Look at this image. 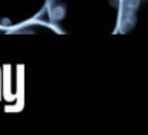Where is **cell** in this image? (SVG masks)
<instances>
[{
    "label": "cell",
    "mask_w": 148,
    "mask_h": 135,
    "mask_svg": "<svg viewBox=\"0 0 148 135\" xmlns=\"http://www.w3.org/2000/svg\"><path fill=\"white\" fill-rule=\"evenodd\" d=\"M122 0H48L46 14L59 35L118 33Z\"/></svg>",
    "instance_id": "cell-1"
},
{
    "label": "cell",
    "mask_w": 148,
    "mask_h": 135,
    "mask_svg": "<svg viewBox=\"0 0 148 135\" xmlns=\"http://www.w3.org/2000/svg\"><path fill=\"white\" fill-rule=\"evenodd\" d=\"M48 0H0V27L12 29L36 19L46 10Z\"/></svg>",
    "instance_id": "cell-2"
},
{
    "label": "cell",
    "mask_w": 148,
    "mask_h": 135,
    "mask_svg": "<svg viewBox=\"0 0 148 135\" xmlns=\"http://www.w3.org/2000/svg\"><path fill=\"white\" fill-rule=\"evenodd\" d=\"M148 32V0H122L118 33L134 35Z\"/></svg>",
    "instance_id": "cell-3"
},
{
    "label": "cell",
    "mask_w": 148,
    "mask_h": 135,
    "mask_svg": "<svg viewBox=\"0 0 148 135\" xmlns=\"http://www.w3.org/2000/svg\"><path fill=\"white\" fill-rule=\"evenodd\" d=\"M6 35H59V32L53 27L49 20L43 22L38 20L36 17L9 29Z\"/></svg>",
    "instance_id": "cell-4"
},
{
    "label": "cell",
    "mask_w": 148,
    "mask_h": 135,
    "mask_svg": "<svg viewBox=\"0 0 148 135\" xmlns=\"http://www.w3.org/2000/svg\"><path fill=\"white\" fill-rule=\"evenodd\" d=\"M1 33H7V30H6V29H1V27H0V35H1Z\"/></svg>",
    "instance_id": "cell-5"
}]
</instances>
